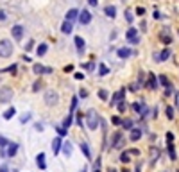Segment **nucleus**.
Segmentation results:
<instances>
[{"label": "nucleus", "mask_w": 179, "mask_h": 172, "mask_svg": "<svg viewBox=\"0 0 179 172\" xmlns=\"http://www.w3.org/2000/svg\"><path fill=\"white\" fill-rule=\"evenodd\" d=\"M129 160H131V158H129V153H122L120 162H122V163H129Z\"/></svg>", "instance_id": "obj_33"}, {"label": "nucleus", "mask_w": 179, "mask_h": 172, "mask_svg": "<svg viewBox=\"0 0 179 172\" xmlns=\"http://www.w3.org/2000/svg\"><path fill=\"white\" fill-rule=\"evenodd\" d=\"M29 120H30V113H23V115H22V118H20V122H22V124H25V122H29Z\"/></svg>", "instance_id": "obj_34"}, {"label": "nucleus", "mask_w": 179, "mask_h": 172, "mask_svg": "<svg viewBox=\"0 0 179 172\" xmlns=\"http://www.w3.org/2000/svg\"><path fill=\"white\" fill-rule=\"evenodd\" d=\"M129 41H131L133 45H136V43H140V38H138V36H134V38H133V39H129Z\"/></svg>", "instance_id": "obj_47"}, {"label": "nucleus", "mask_w": 179, "mask_h": 172, "mask_svg": "<svg viewBox=\"0 0 179 172\" xmlns=\"http://www.w3.org/2000/svg\"><path fill=\"white\" fill-rule=\"evenodd\" d=\"M16 151H18V145H16V144H7V151H5V154H7L9 158H13V156L16 154Z\"/></svg>", "instance_id": "obj_14"}, {"label": "nucleus", "mask_w": 179, "mask_h": 172, "mask_svg": "<svg viewBox=\"0 0 179 172\" xmlns=\"http://www.w3.org/2000/svg\"><path fill=\"white\" fill-rule=\"evenodd\" d=\"M75 108H77V97H74V99H72V106H70V109H72V113L75 111Z\"/></svg>", "instance_id": "obj_41"}, {"label": "nucleus", "mask_w": 179, "mask_h": 172, "mask_svg": "<svg viewBox=\"0 0 179 172\" xmlns=\"http://www.w3.org/2000/svg\"><path fill=\"white\" fill-rule=\"evenodd\" d=\"M140 136H142V129H133V131H131V140H133V142L140 140Z\"/></svg>", "instance_id": "obj_23"}, {"label": "nucleus", "mask_w": 179, "mask_h": 172, "mask_svg": "<svg viewBox=\"0 0 179 172\" xmlns=\"http://www.w3.org/2000/svg\"><path fill=\"white\" fill-rule=\"evenodd\" d=\"M5 20H7V14H5V11L0 9V22H5Z\"/></svg>", "instance_id": "obj_43"}, {"label": "nucleus", "mask_w": 179, "mask_h": 172, "mask_svg": "<svg viewBox=\"0 0 179 172\" xmlns=\"http://www.w3.org/2000/svg\"><path fill=\"white\" fill-rule=\"evenodd\" d=\"M74 70V66L72 65H68V66H65V72H72Z\"/></svg>", "instance_id": "obj_53"}, {"label": "nucleus", "mask_w": 179, "mask_h": 172, "mask_svg": "<svg viewBox=\"0 0 179 172\" xmlns=\"http://www.w3.org/2000/svg\"><path fill=\"white\" fill-rule=\"evenodd\" d=\"M61 149H63L65 156H70V154H72V144H70V142H65V144H61Z\"/></svg>", "instance_id": "obj_18"}, {"label": "nucleus", "mask_w": 179, "mask_h": 172, "mask_svg": "<svg viewBox=\"0 0 179 172\" xmlns=\"http://www.w3.org/2000/svg\"><path fill=\"white\" fill-rule=\"evenodd\" d=\"M117 54H118V57H120V59H126V57H129V56L133 54V50L126 47V48H118V52H117Z\"/></svg>", "instance_id": "obj_13"}, {"label": "nucleus", "mask_w": 179, "mask_h": 172, "mask_svg": "<svg viewBox=\"0 0 179 172\" xmlns=\"http://www.w3.org/2000/svg\"><path fill=\"white\" fill-rule=\"evenodd\" d=\"M57 101H59V97H57V93L54 90H47L45 92V104L47 106H54V104H57Z\"/></svg>", "instance_id": "obj_3"}, {"label": "nucleus", "mask_w": 179, "mask_h": 172, "mask_svg": "<svg viewBox=\"0 0 179 172\" xmlns=\"http://www.w3.org/2000/svg\"><path fill=\"white\" fill-rule=\"evenodd\" d=\"M147 86H149L151 90H156L158 81H156V77H154V74H149V83H147Z\"/></svg>", "instance_id": "obj_17"}, {"label": "nucleus", "mask_w": 179, "mask_h": 172, "mask_svg": "<svg viewBox=\"0 0 179 172\" xmlns=\"http://www.w3.org/2000/svg\"><path fill=\"white\" fill-rule=\"evenodd\" d=\"M84 45H86V43H84V39H82L81 36H77V38H75V47H77V50H79L81 54L84 52Z\"/></svg>", "instance_id": "obj_16"}, {"label": "nucleus", "mask_w": 179, "mask_h": 172, "mask_svg": "<svg viewBox=\"0 0 179 172\" xmlns=\"http://www.w3.org/2000/svg\"><path fill=\"white\" fill-rule=\"evenodd\" d=\"M154 18H156V20H161V13H160V11H154Z\"/></svg>", "instance_id": "obj_49"}, {"label": "nucleus", "mask_w": 179, "mask_h": 172, "mask_svg": "<svg viewBox=\"0 0 179 172\" xmlns=\"http://www.w3.org/2000/svg\"><path fill=\"white\" fill-rule=\"evenodd\" d=\"M77 14H79L77 9H70V11L66 13V20H68V22H74V20L77 18Z\"/></svg>", "instance_id": "obj_19"}, {"label": "nucleus", "mask_w": 179, "mask_h": 172, "mask_svg": "<svg viewBox=\"0 0 179 172\" xmlns=\"http://www.w3.org/2000/svg\"><path fill=\"white\" fill-rule=\"evenodd\" d=\"M72 118H74V117H72V113H70V115L65 118V122H63V127H65V129H68V127L72 126Z\"/></svg>", "instance_id": "obj_28"}, {"label": "nucleus", "mask_w": 179, "mask_h": 172, "mask_svg": "<svg viewBox=\"0 0 179 172\" xmlns=\"http://www.w3.org/2000/svg\"><path fill=\"white\" fill-rule=\"evenodd\" d=\"M88 4H90L91 7H97V5H99V0H88Z\"/></svg>", "instance_id": "obj_46"}, {"label": "nucleus", "mask_w": 179, "mask_h": 172, "mask_svg": "<svg viewBox=\"0 0 179 172\" xmlns=\"http://www.w3.org/2000/svg\"><path fill=\"white\" fill-rule=\"evenodd\" d=\"M161 41H163V43H167V45H169V43H170V41H172V38H170V34H165V32H163V34H161Z\"/></svg>", "instance_id": "obj_32"}, {"label": "nucleus", "mask_w": 179, "mask_h": 172, "mask_svg": "<svg viewBox=\"0 0 179 172\" xmlns=\"http://www.w3.org/2000/svg\"><path fill=\"white\" fill-rule=\"evenodd\" d=\"M77 124H79V126H82V113H79V115H77Z\"/></svg>", "instance_id": "obj_48"}, {"label": "nucleus", "mask_w": 179, "mask_h": 172, "mask_svg": "<svg viewBox=\"0 0 179 172\" xmlns=\"http://www.w3.org/2000/svg\"><path fill=\"white\" fill-rule=\"evenodd\" d=\"M133 109H134L136 113H140V115H145V113H147L145 102H134V104H133Z\"/></svg>", "instance_id": "obj_9"}, {"label": "nucleus", "mask_w": 179, "mask_h": 172, "mask_svg": "<svg viewBox=\"0 0 179 172\" xmlns=\"http://www.w3.org/2000/svg\"><path fill=\"white\" fill-rule=\"evenodd\" d=\"M77 16H79V22H81V25H88V23L91 22V14H90V11H88V9H82V11H81Z\"/></svg>", "instance_id": "obj_5"}, {"label": "nucleus", "mask_w": 179, "mask_h": 172, "mask_svg": "<svg viewBox=\"0 0 179 172\" xmlns=\"http://www.w3.org/2000/svg\"><path fill=\"white\" fill-rule=\"evenodd\" d=\"M74 77H75V79H84V74H82V72H77V74H74Z\"/></svg>", "instance_id": "obj_44"}, {"label": "nucleus", "mask_w": 179, "mask_h": 172, "mask_svg": "<svg viewBox=\"0 0 179 172\" xmlns=\"http://www.w3.org/2000/svg\"><path fill=\"white\" fill-rule=\"evenodd\" d=\"M13 54V43L9 39H2L0 41V56L2 57H9Z\"/></svg>", "instance_id": "obj_1"}, {"label": "nucleus", "mask_w": 179, "mask_h": 172, "mask_svg": "<svg viewBox=\"0 0 179 172\" xmlns=\"http://www.w3.org/2000/svg\"><path fill=\"white\" fill-rule=\"evenodd\" d=\"M56 131H57V135H59V136H66V135H68V133H66V129H65L63 126H57V127H56Z\"/></svg>", "instance_id": "obj_30"}, {"label": "nucleus", "mask_w": 179, "mask_h": 172, "mask_svg": "<svg viewBox=\"0 0 179 172\" xmlns=\"http://www.w3.org/2000/svg\"><path fill=\"white\" fill-rule=\"evenodd\" d=\"M86 122H88V127L93 131V129H97V126H99V117H97V113L93 111V109H90L88 113H86Z\"/></svg>", "instance_id": "obj_2"}, {"label": "nucleus", "mask_w": 179, "mask_h": 172, "mask_svg": "<svg viewBox=\"0 0 179 172\" xmlns=\"http://www.w3.org/2000/svg\"><path fill=\"white\" fill-rule=\"evenodd\" d=\"M169 154H170V160H176V151H174V144H169Z\"/></svg>", "instance_id": "obj_31"}, {"label": "nucleus", "mask_w": 179, "mask_h": 172, "mask_svg": "<svg viewBox=\"0 0 179 172\" xmlns=\"http://www.w3.org/2000/svg\"><path fill=\"white\" fill-rule=\"evenodd\" d=\"M160 83H161L163 86H169V84H170L169 79H167V75H160Z\"/></svg>", "instance_id": "obj_35"}, {"label": "nucleus", "mask_w": 179, "mask_h": 172, "mask_svg": "<svg viewBox=\"0 0 179 172\" xmlns=\"http://www.w3.org/2000/svg\"><path fill=\"white\" fill-rule=\"evenodd\" d=\"M109 172H117V171H109Z\"/></svg>", "instance_id": "obj_58"}, {"label": "nucleus", "mask_w": 179, "mask_h": 172, "mask_svg": "<svg viewBox=\"0 0 179 172\" xmlns=\"http://www.w3.org/2000/svg\"><path fill=\"white\" fill-rule=\"evenodd\" d=\"M39 86H41V84H39V81H36V83H34V86H32V88H34V92H38V90H39Z\"/></svg>", "instance_id": "obj_50"}, {"label": "nucleus", "mask_w": 179, "mask_h": 172, "mask_svg": "<svg viewBox=\"0 0 179 172\" xmlns=\"http://www.w3.org/2000/svg\"><path fill=\"white\" fill-rule=\"evenodd\" d=\"M122 126H124L126 129H131V127H133V120H129V118H127V120H124V122H122Z\"/></svg>", "instance_id": "obj_36"}, {"label": "nucleus", "mask_w": 179, "mask_h": 172, "mask_svg": "<svg viewBox=\"0 0 179 172\" xmlns=\"http://www.w3.org/2000/svg\"><path fill=\"white\" fill-rule=\"evenodd\" d=\"M117 104H118V111H120V113H124V111L127 109V104H126V101H120V102H117Z\"/></svg>", "instance_id": "obj_29"}, {"label": "nucleus", "mask_w": 179, "mask_h": 172, "mask_svg": "<svg viewBox=\"0 0 179 172\" xmlns=\"http://www.w3.org/2000/svg\"><path fill=\"white\" fill-rule=\"evenodd\" d=\"M11 99H13V90L11 88H2L0 90V102L7 104V102H11Z\"/></svg>", "instance_id": "obj_4"}, {"label": "nucleus", "mask_w": 179, "mask_h": 172, "mask_svg": "<svg viewBox=\"0 0 179 172\" xmlns=\"http://www.w3.org/2000/svg\"><path fill=\"white\" fill-rule=\"evenodd\" d=\"M104 11H106V14H108L109 18H115V16H117V9H115L113 5H108V7H106Z\"/></svg>", "instance_id": "obj_22"}, {"label": "nucleus", "mask_w": 179, "mask_h": 172, "mask_svg": "<svg viewBox=\"0 0 179 172\" xmlns=\"http://www.w3.org/2000/svg\"><path fill=\"white\" fill-rule=\"evenodd\" d=\"M0 172H9V169H7V167L4 165V167H0Z\"/></svg>", "instance_id": "obj_56"}, {"label": "nucleus", "mask_w": 179, "mask_h": 172, "mask_svg": "<svg viewBox=\"0 0 179 172\" xmlns=\"http://www.w3.org/2000/svg\"><path fill=\"white\" fill-rule=\"evenodd\" d=\"M169 57H170V48H165L163 52L154 54V61H158V63H163V61H167Z\"/></svg>", "instance_id": "obj_6"}, {"label": "nucleus", "mask_w": 179, "mask_h": 172, "mask_svg": "<svg viewBox=\"0 0 179 172\" xmlns=\"http://www.w3.org/2000/svg\"><path fill=\"white\" fill-rule=\"evenodd\" d=\"M36 163H38V167H39L41 171H45V169H47V163H45V154H43V153H39V154L36 156Z\"/></svg>", "instance_id": "obj_12"}, {"label": "nucleus", "mask_w": 179, "mask_h": 172, "mask_svg": "<svg viewBox=\"0 0 179 172\" xmlns=\"http://www.w3.org/2000/svg\"><path fill=\"white\" fill-rule=\"evenodd\" d=\"M108 72H109L108 66H106L104 63H100V65H99V75H108Z\"/></svg>", "instance_id": "obj_27"}, {"label": "nucleus", "mask_w": 179, "mask_h": 172, "mask_svg": "<svg viewBox=\"0 0 179 172\" xmlns=\"http://www.w3.org/2000/svg\"><path fill=\"white\" fill-rule=\"evenodd\" d=\"M111 122H113L115 126H120V124H122V120H120V117H113V118H111Z\"/></svg>", "instance_id": "obj_42"}, {"label": "nucleus", "mask_w": 179, "mask_h": 172, "mask_svg": "<svg viewBox=\"0 0 179 172\" xmlns=\"http://www.w3.org/2000/svg\"><path fill=\"white\" fill-rule=\"evenodd\" d=\"M136 13H138V14H140V16H142V14H143V13H145V9H143V7H138V9H136Z\"/></svg>", "instance_id": "obj_52"}, {"label": "nucleus", "mask_w": 179, "mask_h": 172, "mask_svg": "<svg viewBox=\"0 0 179 172\" xmlns=\"http://www.w3.org/2000/svg\"><path fill=\"white\" fill-rule=\"evenodd\" d=\"M95 172H100V171H99V169H95Z\"/></svg>", "instance_id": "obj_57"}, {"label": "nucleus", "mask_w": 179, "mask_h": 172, "mask_svg": "<svg viewBox=\"0 0 179 172\" xmlns=\"http://www.w3.org/2000/svg\"><path fill=\"white\" fill-rule=\"evenodd\" d=\"M11 32H13V38H14V39H16V41H18V39H22V38H23V27H22V25H14V27H13V31H11Z\"/></svg>", "instance_id": "obj_8"}, {"label": "nucleus", "mask_w": 179, "mask_h": 172, "mask_svg": "<svg viewBox=\"0 0 179 172\" xmlns=\"http://www.w3.org/2000/svg\"><path fill=\"white\" fill-rule=\"evenodd\" d=\"M61 136L59 138H54V142H52V151H54V154H57L59 151H61Z\"/></svg>", "instance_id": "obj_15"}, {"label": "nucleus", "mask_w": 179, "mask_h": 172, "mask_svg": "<svg viewBox=\"0 0 179 172\" xmlns=\"http://www.w3.org/2000/svg\"><path fill=\"white\" fill-rule=\"evenodd\" d=\"M126 20H127L129 23H133V20H134V18H133V13H131V11H126Z\"/></svg>", "instance_id": "obj_37"}, {"label": "nucleus", "mask_w": 179, "mask_h": 172, "mask_svg": "<svg viewBox=\"0 0 179 172\" xmlns=\"http://www.w3.org/2000/svg\"><path fill=\"white\" fill-rule=\"evenodd\" d=\"M124 97H126V88H124V90H118V92H117V93L111 97V104H117V102H120Z\"/></svg>", "instance_id": "obj_10"}, {"label": "nucleus", "mask_w": 179, "mask_h": 172, "mask_svg": "<svg viewBox=\"0 0 179 172\" xmlns=\"http://www.w3.org/2000/svg\"><path fill=\"white\" fill-rule=\"evenodd\" d=\"M167 117H169V120H172V118H174V109H172L170 106L167 108Z\"/></svg>", "instance_id": "obj_40"}, {"label": "nucleus", "mask_w": 179, "mask_h": 172, "mask_svg": "<svg viewBox=\"0 0 179 172\" xmlns=\"http://www.w3.org/2000/svg\"><path fill=\"white\" fill-rule=\"evenodd\" d=\"M32 70H34V74H38V75H41V74H52V68H50V66H41V65H34Z\"/></svg>", "instance_id": "obj_7"}, {"label": "nucleus", "mask_w": 179, "mask_h": 172, "mask_svg": "<svg viewBox=\"0 0 179 172\" xmlns=\"http://www.w3.org/2000/svg\"><path fill=\"white\" fill-rule=\"evenodd\" d=\"M174 140V135L172 133H167V142H172Z\"/></svg>", "instance_id": "obj_51"}, {"label": "nucleus", "mask_w": 179, "mask_h": 172, "mask_svg": "<svg viewBox=\"0 0 179 172\" xmlns=\"http://www.w3.org/2000/svg\"><path fill=\"white\" fill-rule=\"evenodd\" d=\"M136 32H138V31H136L134 27H131V29H129V31L126 32V38H127V39H133V38L136 36Z\"/></svg>", "instance_id": "obj_25"}, {"label": "nucleus", "mask_w": 179, "mask_h": 172, "mask_svg": "<svg viewBox=\"0 0 179 172\" xmlns=\"http://www.w3.org/2000/svg\"><path fill=\"white\" fill-rule=\"evenodd\" d=\"M99 97H100L102 101H106V99H108V92H106V90H99Z\"/></svg>", "instance_id": "obj_39"}, {"label": "nucleus", "mask_w": 179, "mask_h": 172, "mask_svg": "<svg viewBox=\"0 0 179 172\" xmlns=\"http://www.w3.org/2000/svg\"><path fill=\"white\" fill-rule=\"evenodd\" d=\"M14 113H16V109L11 106L9 109H5V111H4V118H5V120H11V118L14 117Z\"/></svg>", "instance_id": "obj_20"}, {"label": "nucleus", "mask_w": 179, "mask_h": 172, "mask_svg": "<svg viewBox=\"0 0 179 172\" xmlns=\"http://www.w3.org/2000/svg\"><path fill=\"white\" fill-rule=\"evenodd\" d=\"M7 144H9V142H7L5 138H2V136H0V147H5Z\"/></svg>", "instance_id": "obj_45"}, {"label": "nucleus", "mask_w": 179, "mask_h": 172, "mask_svg": "<svg viewBox=\"0 0 179 172\" xmlns=\"http://www.w3.org/2000/svg\"><path fill=\"white\" fill-rule=\"evenodd\" d=\"M81 151L84 153V156H86L88 160H91V153H90V147H88V144H84V142H82V144H81Z\"/></svg>", "instance_id": "obj_21"}, {"label": "nucleus", "mask_w": 179, "mask_h": 172, "mask_svg": "<svg viewBox=\"0 0 179 172\" xmlns=\"http://www.w3.org/2000/svg\"><path fill=\"white\" fill-rule=\"evenodd\" d=\"M7 72H11V74H14V72H16V66H14V65H13V66H11V68H7Z\"/></svg>", "instance_id": "obj_54"}, {"label": "nucleus", "mask_w": 179, "mask_h": 172, "mask_svg": "<svg viewBox=\"0 0 179 172\" xmlns=\"http://www.w3.org/2000/svg\"><path fill=\"white\" fill-rule=\"evenodd\" d=\"M120 138H122V135H120V133H115V135H113V138H111V147H118Z\"/></svg>", "instance_id": "obj_24"}, {"label": "nucleus", "mask_w": 179, "mask_h": 172, "mask_svg": "<svg viewBox=\"0 0 179 172\" xmlns=\"http://www.w3.org/2000/svg\"><path fill=\"white\" fill-rule=\"evenodd\" d=\"M72 31H74V25H72V22L65 20V23L61 25V32H63V34H70Z\"/></svg>", "instance_id": "obj_11"}, {"label": "nucleus", "mask_w": 179, "mask_h": 172, "mask_svg": "<svg viewBox=\"0 0 179 172\" xmlns=\"http://www.w3.org/2000/svg\"><path fill=\"white\" fill-rule=\"evenodd\" d=\"M47 48H48V47H47L45 43H41V45L38 47V50H36V52H38V56H45V54H47Z\"/></svg>", "instance_id": "obj_26"}, {"label": "nucleus", "mask_w": 179, "mask_h": 172, "mask_svg": "<svg viewBox=\"0 0 179 172\" xmlns=\"http://www.w3.org/2000/svg\"><path fill=\"white\" fill-rule=\"evenodd\" d=\"M79 95H81V97H86V95H88V92H86V90H81V92H79Z\"/></svg>", "instance_id": "obj_55"}, {"label": "nucleus", "mask_w": 179, "mask_h": 172, "mask_svg": "<svg viewBox=\"0 0 179 172\" xmlns=\"http://www.w3.org/2000/svg\"><path fill=\"white\" fill-rule=\"evenodd\" d=\"M32 48H34V41H32V39H29V41H27V45H25V50L29 52V50H32Z\"/></svg>", "instance_id": "obj_38"}]
</instances>
